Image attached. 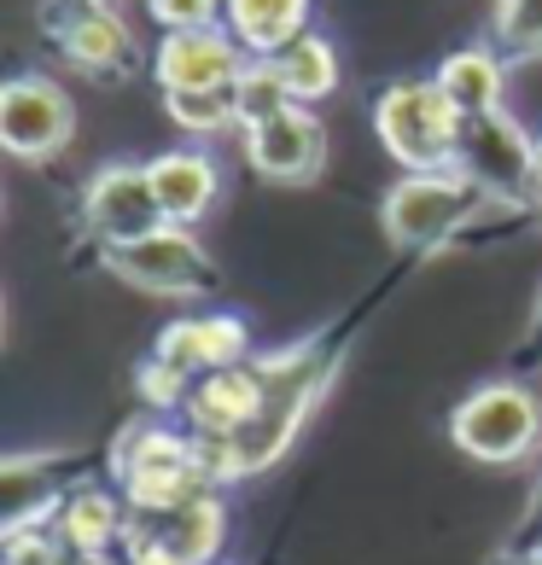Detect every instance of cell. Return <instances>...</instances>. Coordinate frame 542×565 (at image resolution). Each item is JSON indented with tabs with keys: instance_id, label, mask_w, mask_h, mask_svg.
Returning a JSON list of instances; mask_svg holds the SVG:
<instances>
[{
	"instance_id": "8992f818",
	"label": "cell",
	"mask_w": 542,
	"mask_h": 565,
	"mask_svg": "<svg viewBox=\"0 0 542 565\" xmlns=\"http://www.w3.org/2000/svg\"><path fill=\"white\" fill-rule=\"evenodd\" d=\"M106 268L135 291H152V298H199L216 286V263L193 239V227H158L135 245H111Z\"/></svg>"
},
{
	"instance_id": "6da1fadb",
	"label": "cell",
	"mask_w": 542,
	"mask_h": 565,
	"mask_svg": "<svg viewBox=\"0 0 542 565\" xmlns=\"http://www.w3.org/2000/svg\"><path fill=\"white\" fill-rule=\"evenodd\" d=\"M263 380H268V396L257 408L252 426H240L227 444H204V437H193L199 444V467L211 484H227V478H252L263 467H275V460L291 449V437H298L304 414L316 408V396L327 391L332 380V362L321 344H291L280 355H263Z\"/></svg>"
},
{
	"instance_id": "ac0fdd59",
	"label": "cell",
	"mask_w": 542,
	"mask_h": 565,
	"mask_svg": "<svg viewBox=\"0 0 542 565\" xmlns=\"http://www.w3.org/2000/svg\"><path fill=\"white\" fill-rule=\"evenodd\" d=\"M309 30V0H227V35L245 58H275Z\"/></svg>"
},
{
	"instance_id": "7c38bea8",
	"label": "cell",
	"mask_w": 542,
	"mask_h": 565,
	"mask_svg": "<svg viewBox=\"0 0 542 565\" xmlns=\"http://www.w3.org/2000/svg\"><path fill=\"white\" fill-rule=\"evenodd\" d=\"M268 396V380L257 362H234L193 380V396H187V437H204V444H227L240 426L257 420Z\"/></svg>"
},
{
	"instance_id": "52a82bcc",
	"label": "cell",
	"mask_w": 542,
	"mask_h": 565,
	"mask_svg": "<svg viewBox=\"0 0 542 565\" xmlns=\"http://www.w3.org/2000/svg\"><path fill=\"white\" fill-rule=\"evenodd\" d=\"M129 565H211L222 548V501L216 490H204L181 508L140 513L129 508V531H123Z\"/></svg>"
},
{
	"instance_id": "e0dca14e",
	"label": "cell",
	"mask_w": 542,
	"mask_h": 565,
	"mask_svg": "<svg viewBox=\"0 0 542 565\" xmlns=\"http://www.w3.org/2000/svg\"><path fill=\"white\" fill-rule=\"evenodd\" d=\"M123 531H129V501H117L106 490H71L65 508L53 513V536L65 542L76 559L106 554L111 542H123Z\"/></svg>"
},
{
	"instance_id": "603a6c76",
	"label": "cell",
	"mask_w": 542,
	"mask_h": 565,
	"mask_svg": "<svg viewBox=\"0 0 542 565\" xmlns=\"http://www.w3.org/2000/svg\"><path fill=\"white\" fill-rule=\"evenodd\" d=\"M170 117L181 122L187 135H222L227 122H240L234 111V88H211V94H163Z\"/></svg>"
},
{
	"instance_id": "d6986e66",
	"label": "cell",
	"mask_w": 542,
	"mask_h": 565,
	"mask_svg": "<svg viewBox=\"0 0 542 565\" xmlns=\"http://www.w3.org/2000/svg\"><path fill=\"white\" fill-rule=\"evenodd\" d=\"M432 82L449 94V106L461 117H496V111H502V58H496L490 47L449 53Z\"/></svg>"
},
{
	"instance_id": "5b68a950",
	"label": "cell",
	"mask_w": 542,
	"mask_h": 565,
	"mask_svg": "<svg viewBox=\"0 0 542 565\" xmlns=\"http://www.w3.org/2000/svg\"><path fill=\"white\" fill-rule=\"evenodd\" d=\"M490 204V186H478L467 170H437V175H403L380 204L385 234L408 250H437Z\"/></svg>"
},
{
	"instance_id": "30bf717a",
	"label": "cell",
	"mask_w": 542,
	"mask_h": 565,
	"mask_svg": "<svg viewBox=\"0 0 542 565\" xmlns=\"http://www.w3.org/2000/svg\"><path fill=\"white\" fill-rule=\"evenodd\" d=\"M82 222L94 227V239L99 245H135L146 234H158V227H170L163 222V204L152 193V175H146V163H106L94 181H88V193H82Z\"/></svg>"
},
{
	"instance_id": "2e32d148",
	"label": "cell",
	"mask_w": 542,
	"mask_h": 565,
	"mask_svg": "<svg viewBox=\"0 0 542 565\" xmlns=\"http://www.w3.org/2000/svg\"><path fill=\"white\" fill-rule=\"evenodd\" d=\"M146 175H152V193L163 204V222L170 227H193L211 216V204L222 193V170L211 152H163L146 163Z\"/></svg>"
},
{
	"instance_id": "7a4b0ae2",
	"label": "cell",
	"mask_w": 542,
	"mask_h": 565,
	"mask_svg": "<svg viewBox=\"0 0 542 565\" xmlns=\"http://www.w3.org/2000/svg\"><path fill=\"white\" fill-rule=\"evenodd\" d=\"M373 129H380L385 152L403 163L408 175H437L461 170V129L467 117L449 106L437 82H391L373 106Z\"/></svg>"
},
{
	"instance_id": "5bb4252c",
	"label": "cell",
	"mask_w": 542,
	"mask_h": 565,
	"mask_svg": "<svg viewBox=\"0 0 542 565\" xmlns=\"http://www.w3.org/2000/svg\"><path fill=\"white\" fill-rule=\"evenodd\" d=\"M461 170L478 186H490V193H519L525 181H536V140L519 135V122L508 111L467 117V129H461Z\"/></svg>"
},
{
	"instance_id": "d4e9b609",
	"label": "cell",
	"mask_w": 542,
	"mask_h": 565,
	"mask_svg": "<svg viewBox=\"0 0 542 565\" xmlns=\"http://www.w3.org/2000/svg\"><path fill=\"white\" fill-rule=\"evenodd\" d=\"M0 565H76V554L53 536V525H41V531H12Z\"/></svg>"
},
{
	"instance_id": "7402d4cb",
	"label": "cell",
	"mask_w": 542,
	"mask_h": 565,
	"mask_svg": "<svg viewBox=\"0 0 542 565\" xmlns=\"http://www.w3.org/2000/svg\"><path fill=\"white\" fill-rule=\"evenodd\" d=\"M291 106V94H286V82L280 71L268 65V58H252V65L240 71L234 82V111H240V129H257V122H268L275 111Z\"/></svg>"
},
{
	"instance_id": "cb8c5ba5",
	"label": "cell",
	"mask_w": 542,
	"mask_h": 565,
	"mask_svg": "<svg viewBox=\"0 0 542 565\" xmlns=\"http://www.w3.org/2000/svg\"><path fill=\"white\" fill-rule=\"evenodd\" d=\"M135 385H140V403L152 414H176V408H187V396H193V380L176 373L170 362H158V355H146V362H140Z\"/></svg>"
},
{
	"instance_id": "9c48e42d",
	"label": "cell",
	"mask_w": 542,
	"mask_h": 565,
	"mask_svg": "<svg viewBox=\"0 0 542 565\" xmlns=\"http://www.w3.org/2000/svg\"><path fill=\"white\" fill-rule=\"evenodd\" d=\"M41 24H47L59 53H65L82 76L117 82V76L135 71V41L106 0H47V7H41Z\"/></svg>"
},
{
	"instance_id": "44dd1931",
	"label": "cell",
	"mask_w": 542,
	"mask_h": 565,
	"mask_svg": "<svg viewBox=\"0 0 542 565\" xmlns=\"http://www.w3.org/2000/svg\"><path fill=\"white\" fill-rule=\"evenodd\" d=\"M490 35H496V47H502V58H513V65L542 58V0H496Z\"/></svg>"
},
{
	"instance_id": "9a60e30c",
	"label": "cell",
	"mask_w": 542,
	"mask_h": 565,
	"mask_svg": "<svg viewBox=\"0 0 542 565\" xmlns=\"http://www.w3.org/2000/svg\"><path fill=\"white\" fill-rule=\"evenodd\" d=\"M245 350H252V332H245L240 316L170 321V327L158 332V344H152L158 362H170L176 373H187V380H204V373H216V367L245 362Z\"/></svg>"
},
{
	"instance_id": "f546056e",
	"label": "cell",
	"mask_w": 542,
	"mask_h": 565,
	"mask_svg": "<svg viewBox=\"0 0 542 565\" xmlns=\"http://www.w3.org/2000/svg\"><path fill=\"white\" fill-rule=\"evenodd\" d=\"M536 204H542V186H536Z\"/></svg>"
},
{
	"instance_id": "484cf974",
	"label": "cell",
	"mask_w": 542,
	"mask_h": 565,
	"mask_svg": "<svg viewBox=\"0 0 542 565\" xmlns=\"http://www.w3.org/2000/svg\"><path fill=\"white\" fill-rule=\"evenodd\" d=\"M146 12L163 30H216V18H227V0H146Z\"/></svg>"
},
{
	"instance_id": "4316f807",
	"label": "cell",
	"mask_w": 542,
	"mask_h": 565,
	"mask_svg": "<svg viewBox=\"0 0 542 565\" xmlns=\"http://www.w3.org/2000/svg\"><path fill=\"white\" fill-rule=\"evenodd\" d=\"M525 362L542 373V303H536V327H531V339H525Z\"/></svg>"
},
{
	"instance_id": "f1b7e54d",
	"label": "cell",
	"mask_w": 542,
	"mask_h": 565,
	"mask_svg": "<svg viewBox=\"0 0 542 565\" xmlns=\"http://www.w3.org/2000/svg\"><path fill=\"white\" fill-rule=\"evenodd\" d=\"M536 186H542V135H536Z\"/></svg>"
},
{
	"instance_id": "83f0119b",
	"label": "cell",
	"mask_w": 542,
	"mask_h": 565,
	"mask_svg": "<svg viewBox=\"0 0 542 565\" xmlns=\"http://www.w3.org/2000/svg\"><path fill=\"white\" fill-rule=\"evenodd\" d=\"M513 565H542V548L536 554H513Z\"/></svg>"
},
{
	"instance_id": "ba28073f",
	"label": "cell",
	"mask_w": 542,
	"mask_h": 565,
	"mask_svg": "<svg viewBox=\"0 0 542 565\" xmlns=\"http://www.w3.org/2000/svg\"><path fill=\"white\" fill-rule=\"evenodd\" d=\"M76 106L71 94L47 76H12L0 88V146L24 163H47L71 146Z\"/></svg>"
},
{
	"instance_id": "ffe728a7",
	"label": "cell",
	"mask_w": 542,
	"mask_h": 565,
	"mask_svg": "<svg viewBox=\"0 0 542 565\" xmlns=\"http://www.w3.org/2000/svg\"><path fill=\"white\" fill-rule=\"evenodd\" d=\"M268 65L280 71L291 106H316V99H327L332 88H339V53H332V41L316 35V30H304L286 53L268 58Z\"/></svg>"
},
{
	"instance_id": "4fadbf2b",
	"label": "cell",
	"mask_w": 542,
	"mask_h": 565,
	"mask_svg": "<svg viewBox=\"0 0 542 565\" xmlns=\"http://www.w3.org/2000/svg\"><path fill=\"white\" fill-rule=\"evenodd\" d=\"M245 158H252V170L268 175V181H316L321 163H327V135L316 111L304 106H286L275 111L268 122H257V129H245Z\"/></svg>"
},
{
	"instance_id": "8fae6325",
	"label": "cell",
	"mask_w": 542,
	"mask_h": 565,
	"mask_svg": "<svg viewBox=\"0 0 542 565\" xmlns=\"http://www.w3.org/2000/svg\"><path fill=\"white\" fill-rule=\"evenodd\" d=\"M252 65L245 47L222 30H163L152 53V76L163 82V94H211L234 88L240 71Z\"/></svg>"
},
{
	"instance_id": "3957f363",
	"label": "cell",
	"mask_w": 542,
	"mask_h": 565,
	"mask_svg": "<svg viewBox=\"0 0 542 565\" xmlns=\"http://www.w3.org/2000/svg\"><path fill=\"white\" fill-rule=\"evenodd\" d=\"M117 467V484H123V501L140 513H158V508H181L204 490H216L199 467V444L181 437L176 426L163 420H140L123 431V444L111 455Z\"/></svg>"
},
{
	"instance_id": "277c9868",
	"label": "cell",
	"mask_w": 542,
	"mask_h": 565,
	"mask_svg": "<svg viewBox=\"0 0 542 565\" xmlns=\"http://www.w3.org/2000/svg\"><path fill=\"white\" fill-rule=\"evenodd\" d=\"M449 444L485 467H513L542 449V403L519 380H490L467 391L449 414Z\"/></svg>"
}]
</instances>
